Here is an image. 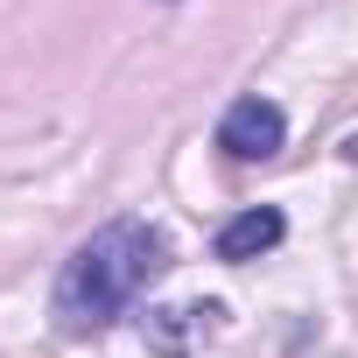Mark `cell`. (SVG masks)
<instances>
[{"label": "cell", "instance_id": "6da1fadb", "mask_svg": "<svg viewBox=\"0 0 358 358\" xmlns=\"http://www.w3.org/2000/svg\"><path fill=\"white\" fill-rule=\"evenodd\" d=\"M162 267H169V239H162L155 225H141V218L99 225V232L64 260V274H57V295H50L57 330H64V337L106 330V323H113Z\"/></svg>", "mask_w": 358, "mask_h": 358}, {"label": "cell", "instance_id": "7a4b0ae2", "mask_svg": "<svg viewBox=\"0 0 358 358\" xmlns=\"http://www.w3.org/2000/svg\"><path fill=\"white\" fill-rule=\"evenodd\" d=\"M281 141H288V113L274 106V99H232L225 106V120H218V148L232 155V162H267V155H281Z\"/></svg>", "mask_w": 358, "mask_h": 358}, {"label": "cell", "instance_id": "3957f363", "mask_svg": "<svg viewBox=\"0 0 358 358\" xmlns=\"http://www.w3.org/2000/svg\"><path fill=\"white\" fill-rule=\"evenodd\" d=\"M281 232H288V218H281L274 204H253V211H239V218H225V232H218V260H232V267H246V260H260V253H274V246H281Z\"/></svg>", "mask_w": 358, "mask_h": 358}, {"label": "cell", "instance_id": "277c9868", "mask_svg": "<svg viewBox=\"0 0 358 358\" xmlns=\"http://www.w3.org/2000/svg\"><path fill=\"white\" fill-rule=\"evenodd\" d=\"M344 155H351V162H358V141H351V148H344Z\"/></svg>", "mask_w": 358, "mask_h": 358}]
</instances>
